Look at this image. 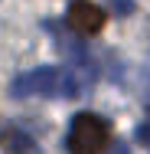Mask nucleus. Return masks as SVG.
Listing matches in <instances>:
<instances>
[{"label":"nucleus","mask_w":150,"mask_h":154,"mask_svg":"<svg viewBox=\"0 0 150 154\" xmlns=\"http://www.w3.org/2000/svg\"><path fill=\"white\" fill-rule=\"evenodd\" d=\"M108 138H111V128L101 115H91V112H78L72 125H69V154H101L108 148Z\"/></svg>","instance_id":"nucleus-2"},{"label":"nucleus","mask_w":150,"mask_h":154,"mask_svg":"<svg viewBox=\"0 0 150 154\" xmlns=\"http://www.w3.org/2000/svg\"><path fill=\"white\" fill-rule=\"evenodd\" d=\"M13 98H30V95H82V82L72 69H56V66H39L10 82Z\"/></svg>","instance_id":"nucleus-1"},{"label":"nucleus","mask_w":150,"mask_h":154,"mask_svg":"<svg viewBox=\"0 0 150 154\" xmlns=\"http://www.w3.org/2000/svg\"><path fill=\"white\" fill-rule=\"evenodd\" d=\"M0 148H3V151H10V154H23V151H30V148H36V144H33L30 134H23V131L10 128V131H3V134H0Z\"/></svg>","instance_id":"nucleus-4"},{"label":"nucleus","mask_w":150,"mask_h":154,"mask_svg":"<svg viewBox=\"0 0 150 154\" xmlns=\"http://www.w3.org/2000/svg\"><path fill=\"white\" fill-rule=\"evenodd\" d=\"M140 98L150 105V72H140Z\"/></svg>","instance_id":"nucleus-6"},{"label":"nucleus","mask_w":150,"mask_h":154,"mask_svg":"<svg viewBox=\"0 0 150 154\" xmlns=\"http://www.w3.org/2000/svg\"><path fill=\"white\" fill-rule=\"evenodd\" d=\"M108 154H131V148H127L124 141H114V144L108 148Z\"/></svg>","instance_id":"nucleus-7"},{"label":"nucleus","mask_w":150,"mask_h":154,"mask_svg":"<svg viewBox=\"0 0 150 154\" xmlns=\"http://www.w3.org/2000/svg\"><path fill=\"white\" fill-rule=\"evenodd\" d=\"M108 10L114 17H131L134 13V0H108Z\"/></svg>","instance_id":"nucleus-5"},{"label":"nucleus","mask_w":150,"mask_h":154,"mask_svg":"<svg viewBox=\"0 0 150 154\" xmlns=\"http://www.w3.org/2000/svg\"><path fill=\"white\" fill-rule=\"evenodd\" d=\"M23 154H39V151H36V148H30V151H23Z\"/></svg>","instance_id":"nucleus-8"},{"label":"nucleus","mask_w":150,"mask_h":154,"mask_svg":"<svg viewBox=\"0 0 150 154\" xmlns=\"http://www.w3.org/2000/svg\"><path fill=\"white\" fill-rule=\"evenodd\" d=\"M65 26L72 33H78V36H95L104 26V10L88 3V0H72L69 13H65Z\"/></svg>","instance_id":"nucleus-3"}]
</instances>
